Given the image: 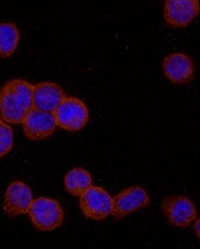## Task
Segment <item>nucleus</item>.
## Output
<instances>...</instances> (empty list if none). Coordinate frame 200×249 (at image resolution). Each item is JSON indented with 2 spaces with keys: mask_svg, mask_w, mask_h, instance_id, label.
Masks as SVG:
<instances>
[{
  "mask_svg": "<svg viewBox=\"0 0 200 249\" xmlns=\"http://www.w3.org/2000/svg\"><path fill=\"white\" fill-rule=\"evenodd\" d=\"M23 131L31 141H43L54 134L57 127L54 112L32 108L23 120Z\"/></svg>",
  "mask_w": 200,
  "mask_h": 249,
  "instance_id": "nucleus-8",
  "label": "nucleus"
},
{
  "mask_svg": "<svg viewBox=\"0 0 200 249\" xmlns=\"http://www.w3.org/2000/svg\"><path fill=\"white\" fill-rule=\"evenodd\" d=\"M62 87L57 83L41 82L33 85V107L54 112L64 98Z\"/></svg>",
  "mask_w": 200,
  "mask_h": 249,
  "instance_id": "nucleus-11",
  "label": "nucleus"
},
{
  "mask_svg": "<svg viewBox=\"0 0 200 249\" xmlns=\"http://www.w3.org/2000/svg\"><path fill=\"white\" fill-rule=\"evenodd\" d=\"M161 209L173 227L187 228L197 219L196 206L193 200L184 195L167 196L162 201Z\"/></svg>",
  "mask_w": 200,
  "mask_h": 249,
  "instance_id": "nucleus-5",
  "label": "nucleus"
},
{
  "mask_svg": "<svg viewBox=\"0 0 200 249\" xmlns=\"http://www.w3.org/2000/svg\"><path fill=\"white\" fill-rule=\"evenodd\" d=\"M92 185V178L90 172L83 168H74L64 177V187L69 194L80 197Z\"/></svg>",
  "mask_w": 200,
  "mask_h": 249,
  "instance_id": "nucleus-12",
  "label": "nucleus"
},
{
  "mask_svg": "<svg viewBox=\"0 0 200 249\" xmlns=\"http://www.w3.org/2000/svg\"><path fill=\"white\" fill-rule=\"evenodd\" d=\"M33 108V85L21 78L7 82L0 89V117L11 124H21Z\"/></svg>",
  "mask_w": 200,
  "mask_h": 249,
  "instance_id": "nucleus-1",
  "label": "nucleus"
},
{
  "mask_svg": "<svg viewBox=\"0 0 200 249\" xmlns=\"http://www.w3.org/2000/svg\"><path fill=\"white\" fill-rule=\"evenodd\" d=\"M13 130L8 122L0 117V158L7 156L13 147Z\"/></svg>",
  "mask_w": 200,
  "mask_h": 249,
  "instance_id": "nucleus-14",
  "label": "nucleus"
},
{
  "mask_svg": "<svg viewBox=\"0 0 200 249\" xmlns=\"http://www.w3.org/2000/svg\"><path fill=\"white\" fill-rule=\"evenodd\" d=\"M20 32L13 23H0V58H9L15 53L20 43Z\"/></svg>",
  "mask_w": 200,
  "mask_h": 249,
  "instance_id": "nucleus-13",
  "label": "nucleus"
},
{
  "mask_svg": "<svg viewBox=\"0 0 200 249\" xmlns=\"http://www.w3.org/2000/svg\"><path fill=\"white\" fill-rule=\"evenodd\" d=\"M33 202V194L26 184L15 181L9 184L4 194L3 210L10 218L27 213Z\"/></svg>",
  "mask_w": 200,
  "mask_h": 249,
  "instance_id": "nucleus-9",
  "label": "nucleus"
},
{
  "mask_svg": "<svg viewBox=\"0 0 200 249\" xmlns=\"http://www.w3.org/2000/svg\"><path fill=\"white\" fill-rule=\"evenodd\" d=\"M200 13L199 0H165L164 18L173 29L187 27Z\"/></svg>",
  "mask_w": 200,
  "mask_h": 249,
  "instance_id": "nucleus-6",
  "label": "nucleus"
},
{
  "mask_svg": "<svg viewBox=\"0 0 200 249\" xmlns=\"http://www.w3.org/2000/svg\"><path fill=\"white\" fill-rule=\"evenodd\" d=\"M34 227L41 232H50L63 223L64 212L57 200L39 197L33 200L27 211Z\"/></svg>",
  "mask_w": 200,
  "mask_h": 249,
  "instance_id": "nucleus-2",
  "label": "nucleus"
},
{
  "mask_svg": "<svg viewBox=\"0 0 200 249\" xmlns=\"http://www.w3.org/2000/svg\"><path fill=\"white\" fill-rule=\"evenodd\" d=\"M150 197L145 188L132 186L119 193L112 198V213L115 220H121L125 216L142 208L149 206Z\"/></svg>",
  "mask_w": 200,
  "mask_h": 249,
  "instance_id": "nucleus-7",
  "label": "nucleus"
},
{
  "mask_svg": "<svg viewBox=\"0 0 200 249\" xmlns=\"http://www.w3.org/2000/svg\"><path fill=\"white\" fill-rule=\"evenodd\" d=\"M54 115L57 126L69 132L81 131L90 119L86 105L75 97H64Z\"/></svg>",
  "mask_w": 200,
  "mask_h": 249,
  "instance_id": "nucleus-3",
  "label": "nucleus"
},
{
  "mask_svg": "<svg viewBox=\"0 0 200 249\" xmlns=\"http://www.w3.org/2000/svg\"><path fill=\"white\" fill-rule=\"evenodd\" d=\"M162 71L170 82L178 85L192 82L195 75V66L192 58L182 53L166 56L162 62Z\"/></svg>",
  "mask_w": 200,
  "mask_h": 249,
  "instance_id": "nucleus-10",
  "label": "nucleus"
},
{
  "mask_svg": "<svg viewBox=\"0 0 200 249\" xmlns=\"http://www.w3.org/2000/svg\"><path fill=\"white\" fill-rule=\"evenodd\" d=\"M193 229H194L195 235H196L197 238L200 241V218H198V219H196V220L194 221Z\"/></svg>",
  "mask_w": 200,
  "mask_h": 249,
  "instance_id": "nucleus-15",
  "label": "nucleus"
},
{
  "mask_svg": "<svg viewBox=\"0 0 200 249\" xmlns=\"http://www.w3.org/2000/svg\"><path fill=\"white\" fill-rule=\"evenodd\" d=\"M80 209L85 218L102 221L112 213V197L102 187L91 185L80 196Z\"/></svg>",
  "mask_w": 200,
  "mask_h": 249,
  "instance_id": "nucleus-4",
  "label": "nucleus"
}]
</instances>
